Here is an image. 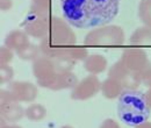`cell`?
I'll list each match as a JSON object with an SVG mask.
<instances>
[{
    "label": "cell",
    "instance_id": "24",
    "mask_svg": "<svg viewBox=\"0 0 151 128\" xmlns=\"http://www.w3.org/2000/svg\"><path fill=\"white\" fill-rule=\"evenodd\" d=\"M14 76V70L12 67L7 65H0V83L1 84H7L11 83Z\"/></svg>",
    "mask_w": 151,
    "mask_h": 128
},
{
    "label": "cell",
    "instance_id": "6",
    "mask_svg": "<svg viewBox=\"0 0 151 128\" xmlns=\"http://www.w3.org/2000/svg\"><path fill=\"white\" fill-rule=\"evenodd\" d=\"M120 59L132 72H141L151 65L145 50L134 46L124 48Z\"/></svg>",
    "mask_w": 151,
    "mask_h": 128
},
{
    "label": "cell",
    "instance_id": "14",
    "mask_svg": "<svg viewBox=\"0 0 151 128\" xmlns=\"http://www.w3.org/2000/svg\"><path fill=\"white\" fill-rule=\"evenodd\" d=\"M78 78L72 71L69 72H58L56 79L51 88L49 90L51 91H60V90H68V89H73L78 84Z\"/></svg>",
    "mask_w": 151,
    "mask_h": 128
},
{
    "label": "cell",
    "instance_id": "3",
    "mask_svg": "<svg viewBox=\"0 0 151 128\" xmlns=\"http://www.w3.org/2000/svg\"><path fill=\"white\" fill-rule=\"evenodd\" d=\"M117 99V116L122 122L135 127L148 121L151 110L147 104L145 94L143 92L124 90Z\"/></svg>",
    "mask_w": 151,
    "mask_h": 128
},
{
    "label": "cell",
    "instance_id": "4",
    "mask_svg": "<svg viewBox=\"0 0 151 128\" xmlns=\"http://www.w3.org/2000/svg\"><path fill=\"white\" fill-rule=\"evenodd\" d=\"M124 43V32L120 26L106 25L86 34L84 46L90 48H117Z\"/></svg>",
    "mask_w": 151,
    "mask_h": 128
},
{
    "label": "cell",
    "instance_id": "19",
    "mask_svg": "<svg viewBox=\"0 0 151 128\" xmlns=\"http://www.w3.org/2000/svg\"><path fill=\"white\" fill-rule=\"evenodd\" d=\"M50 11H51V0H33L29 9V12L45 17H51Z\"/></svg>",
    "mask_w": 151,
    "mask_h": 128
},
{
    "label": "cell",
    "instance_id": "33",
    "mask_svg": "<svg viewBox=\"0 0 151 128\" xmlns=\"http://www.w3.org/2000/svg\"><path fill=\"white\" fill-rule=\"evenodd\" d=\"M60 128H73L72 126H70V125H64L63 127H60Z\"/></svg>",
    "mask_w": 151,
    "mask_h": 128
},
{
    "label": "cell",
    "instance_id": "7",
    "mask_svg": "<svg viewBox=\"0 0 151 128\" xmlns=\"http://www.w3.org/2000/svg\"><path fill=\"white\" fill-rule=\"evenodd\" d=\"M52 17H45L35 14L33 12H28L24 21L22 22V26L24 28V32L28 34V36H33L35 38H43L47 35Z\"/></svg>",
    "mask_w": 151,
    "mask_h": 128
},
{
    "label": "cell",
    "instance_id": "28",
    "mask_svg": "<svg viewBox=\"0 0 151 128\" xmlns=\"http://www.w3.org/2000/svg\"><path fill=\"white\" fill-rule=\"evenodd\" d=\"M99 128H121V126L119 125V122L114 119H106L101 122Z\"/></svg>",
    "mask_w": 151,
    "mask_h": 128
},
{
    "label": "cell",
    "instance_id": "11",
    "mask_svg": "<svg viewBox=\"0 0 151 128\" xmlns=\"http://www.w3.org/2000/svg\"><path fill=\"white\" fill-rule=\"evenodd\" d=\"M107 64H108L107 58L99 54H90L83 61L84 69L88 73L95 76L104 72L107 69Z\"/></svg>",
    "mask_w": 151,
    "mask_h": 128
},
{
    "label": "cell",
    "instance_id": "17",
    "mask_svg": "<svg viewBox=\"0 0 151 128\" xmlns=\"http://www.w3.org/2000/svg\"><path fill=\"white\" fill-rule=\"evenodd\" d=\"M130 72L132 71L124 65V63L121 59H119L117 62H115L113 65L109 68V70H108V77L115 78V79H117V80H120L122 83L129 76Z\"/></svg>",
    "mask_w": 151,
    "mask_h": 128
},
{
    "label": "cell",
    "instance_id": "26",
    "mask_svg": "<svg viewBox=\"0 0 151 128\" xmlns=\"http://www.w3.org/2000/svg\"><path fill=\"white\" fill-rule=\"evenodd\" d=\"M139 76H141L142 84H144L147 88L151 89V65L148 67L147 69H144L143 71H141Z\"/></svg>",
    "mask_w": 151,
    "mask_h": 128
},
{
    "label": "cell",
    "instance_id": "16",
    "mask_svg": "<svg viewBox=\"0 0 151 128\" xmlns=\"http://www.w3.org/2000/svg\"><path fill=\"white\" fill-rule=\"evenodd\" d=\"M45 116H47V108L41 104L33 103L26 108V118L30 121L38 122L42 121Z\"/></svg>",
    "mask_w": 151,
    "mask_h": 128
},
{
    "label": "cell",
    "instance_id": "22",
    "mask_svg": "<svg viewBox=\"0 0 151 128\" xmlns=\"http://www.w3.org/2000/svg\"><path fill=\"white\" fill-rule=\"evenodd\" d=\"M123 84V88L124 90H137L142 82H141V76H139V72H130L129 76L122 82Z\"/></svg>",
    "mask_w": 151,
    "mask_h": 128
},
{
    "label": "cell",
    "instance_id": "1",
    "mask_svg": "<svg viewBox=\"0 0 151 128\" xmlns=\"http://www.w3.org/2000/svg\"><path fill=\"white\" fill-rule=\"evenodd\" d=\"M64 19L70 26L93 29L111 23L120 9V0H60Z\"/></svg>",
    "mask_w": 151,
    "mask_h": 128
},
{
    "label": "cell",
    "instance_id": "31",
    "mask_svg": "<svg viewBox=\"0 0 151 128\" xmlns=\"http://www.w3.org/2000/svg\"><path fill=\"white\" fill-rule=\"evenodd\" d=\"M134 128H151V122L150 121H145V122H143V124H141V125L135 126Z\"/></svg>",
    "mask_w": 151,
    "mask_h": 128
},
{
    "label": "cell",
    "instance_id": "18",
    "mask_svg": "<svg viewBox=\"0 0 151 128\" xmlns=\"http://www.w3.org/2000/svg\"><path fill=\"white\" fill-rule=\"evenodd\" d=\"M40 54H42L40 46H36L34 43H29L24 48L17 51V55L19 56V58L23 61H33V62L40 57Z\"/></svg>",
    "mask_w": 151,
    "mask_h": 128
},
{
    "label": "cell",
    "instance_id": "30",
    "mask_svg": "<svg viewBox=\"0 0 151 128\" xmlns=\"http://www.w3.org/2000/svg\"><path fill=\"white\" fill-rule=\"evenodd\" d=\"M144 94H145V100H147V104H148V106L150 107V110H151V89H149L147 92H144Z\"/></svg>",
    "mask_w": 151,
    "mask_h": 128
},
{
    "label": "cell",
    "instance_id": "8",
    "mask_svg": "<svg viewBox=\"0 0 151 128\" xmlns=\"http://www.w3.org/2000/svg\"><path fill=\"white\" fill-rule=\"evenodd\" d=\"M101 90V82L95 74H90L78 82V84L71 90V99L73 100H87L94 97Z\"/></svg>",
    "mask_w": 151,
    "mask_h": 128
},
{
    "label": "cell",
    "instance_id": "34",
    "mask_svg": "<svg viewBox=\"0 0 151 128\" xmlns=\"http://www.w3.org/2000/svg\"><path fill=\"white\" fill-rule=\"evenodd\" d=\"M150 27H151V26H150Z\"/></svg>",
    "mask_w": 151,
    "mask_h": 128
},
{
    "label": "cell",
    "instance_id": "25",
    "mask_svg": "<svg viewBox=\"0 0 151 128\" xmlns=\"http://www.w3.org/2000/svg\"><path fill=\"white\" fill-rule=\"evenodd\" d=\"M14 57V51L9 48H7L6 46H2L0 48V64L1 65H7L8 63L12 62Z\"/></svg>",
    "mask_w": 151,
    "mask_h": 128
},
{
    "label": "cell",
    "instance_id": "27",
    "mask_svg": "<svg viewBox=\"0 0 151 128\" xmlns=\"http://www.w3.org/2000/svg\"><path fill=\"white\" fill-rule=\"evenodd\" d=\"M11 101H15L14 97L12 95V93L8 91V90L1 89L0 90V105L7 104V103H11Z\"/></svg>",
    "mask_w": 151,
    "mask_h": 128
},
{
    "label": "cell",
    "instance_id": "12",
    "mask_svg": "<svg viewBox=\"0 0 151 128\" xmlns=\"http://www.w3.org/2000/svg\"><path fill=\"white\" fill-rule=\"evenodd\" d=\"M29 37L28 34L23 30H20V29H15V30H12L11 33L7 34V36L5 38V44L7 48L12 49L13 51H19L20 49L24 48L27 44H29Z\"/></svg>",
    "mask_w": 151,
    "mask_h": 128
},
{
    "label": "cell",
    "instance_id": "13",
    "mask_svg": "<svg viewBox=\"0 0 151 128\" xmlns=\"http://www.w3.org/2000/svg\"><path fill=\"white\" fill-rule=\"evenodd\" d=\"M123 91H124L123 84L120 80L115 79V78L108 77L104 82H101V90H100V92L102 93V95L106 99L114 100V99L119 98Z\"/></svg>",
    "mask_w": 151,
    "mask_h": 128
},
{
    "label": "cell",
    "instance_id": "20",
    "mask_svg": "<svg viewBox=\"0 0 151 128\" xmlns=\"http://www.w3.org/2000/svg\"><path fill=\"white\" fill-rule=\"evenodd\" d=\"M138 17L141 21L150 27L151 26V0H141L138 6Z\"/></svg>",
    "mask_w": 151,
    "mask_h": 128
},
{
    "label": "cell",
    "instance_id": "23",
    "mask_svg": "<svg viewBox=\"0 0 151 128\" xmlns=\"http://www.w3.org/2000/svg\"><path fill=\"white\" fill-rule=\"evenodd\" d=\"M88 54V50H87V47H81V46H75L69 55V58L73 59V61H84Z\"/></svg>",
    "mask_w": 151,
    "mask_h": 128
},
{
    "label": "cell",
    "instance_id": "15",
    "mask_svg": "<svg viewBox=\"0 0 151 128\" xmlns=\"http://www.w3.org/2000/svg\"><path fill=\"white\" fill-rule=\"evenodd\" d=\"M130 43L134 47L144 49L145 47L151 48V27L144 26L137 28L130 36Z\"/></svg>",
    "mask_w": 151,
    "mask_h": 128
},
{
    "label": "cell",
    "instance_id": "5",
    "mask_svg": "<svg viewBox=\"0 0 151 128\" xmlns=\"http://www.w3.org/2000/svg\"><path fill=\"white\" fill-rule=\"evenodd\" d=\"M33 73L41 88L50 89L56 79L58 71L54 59L42 55L33 62Z\"/></svg>",
    "mask_w": 151,
    "mask_h": 128
},
{
    "label": "cell",
    "instance_id": "9",
    "mask_svg": "<svg viewBox=\"0 0 151 128\" xmlns=\"http://www.w3.org/2000/svg\"><path fill=\"white\" fill-rule=\"evenodd\" d=\"M8 91L12 93L15 101L18 103H33L37 98L38 90L35 84L30 82H11L8 83Z\"/></svg>",
    "mask_w": 151,
    "mask_h": 128
},
{
    "label": "cell",
    "instance_id": "29",
    "mask_svg": "<svg viewBox=\"0 0 151 128\" xmlns=\"http://www.w3.org/2000/svg\"><path fill=\"white\" fill-rule=\"evenodd\" d=\"M13 7V0H0V8L4 12L9 11Z\"/></svg>",
    "mask_w": 151,
    "mask_h": 128
},
{
    "label": "cell",
    "instance_id": "2",
    "mask_svg": "<svg viewBox=\"0 0 151 128\" xmlns=\"http://www.w3.org/2000/svg\"><path fill=\"white\" fill-rule=\"evenodd\" d=\"M77 37L65 19L52 17L47 35L41 40L42 55L50 58L69 57L72 48L77 46Z\"/></svg>",
    "mask_w": 151,
    "mask_h": 128
},
{
    "label": "cell",
    "instance_id": "32",
    "mask_svg": "<svg viewBox=\"0 0 151 128\" xmlns=\"http://www.w3.org/2000/svg\"><path fill=\"white\" fill-rule=\"evenodd\" d=\"M1 128H22L18 125H1Z\"/></svg>",
    "mask_w": 151,
    "mask_h": 128
},
{
    "label": "cell",
    "instance_id": "21",
    "mask_svg": "<svg viewBox=\"0 0 151 128\" xmlns=\"http://www.w3.org/2000/svg\"><path fill=\"white\" fill-rule=\"evenodd\" d=\"M52 59L55 62L58 72H69V71H72V69L75 68L76 61L69 57H58V58H52Z\"/></svg>",
    "mask_w": 151,
    "mask_h": 128
},
{
    "label": "cell",
    "instance_id": "10",
    "mask_svg": "<svg viewBox=\"0 0 151 128\" xmlns=\"http://www.w3.org/2000/svg\"><path fill=\"white\" fill-rule=\"evenodd\" d=\"M0 114L2 120L11 124H15L23 116H26V110H23V107L18 101H11L0 105Z\"/></svg>",
    "mask_w": 151,
    "mask_h": 128
}]
</instances>
